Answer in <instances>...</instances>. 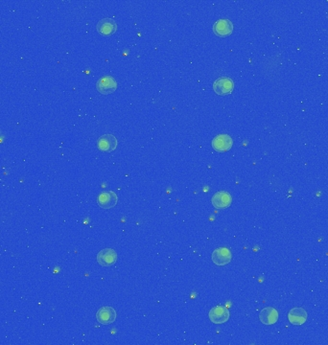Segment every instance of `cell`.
Segmentation results:
<instances>
[{"mask_svg": "<svg viewBox=\"0 0 328 345\" xmlns=\"http://www.w3.org/2000/svg\"><path fill=\"white\" fill-rule=\"evenodd\" d=\"M278 312L273 307L264 308L259 314L260 321L265 325L275 324L278 320Z\"/></svg>", "mask_w": 328, "mask_h": 345, "instance_id": "14", "label": "cell"}, {"mask_svg": "<svg viewBox=\"0 0 328 345\" xmlns=\"http://www.w3.org/2000/svg\"><path fill=\"white\" fill-rule=\"evenodd\" d=\"M212 261L213 263L217 265H226L229 264L232 256H231V252L229 251L228 248L226 247H219L216 248L211 255Z\"/></svg>", "mask_w": 328, "mask_h": 345, "instance_id": "6", "label": "cell"}, {"mask_svg": "<svg viewBox=\"0 0 328 345\" xmlns=\"http://www.w3.org/2000/svg\"><path fill=\"white\" fill-rule=\"evenodd\" d=\"M233 139L228 134H218L212 140V147L216 152L225 153L231 149Z\"/></svg>", "mask_w": 328, "mask_h": 345, "instance_id": "5", "label": "cell"}, {"mask_svg": "<svg viewBox=\"0 0 328 345\" xmlns=\"http://www.w3.org/2000/svg\"><path fill=\"white\" fill-rule=\"evenodd\" d=\"M96 88L101 94L109 95L110 93H113L116 90L117 82L115 81V79L111 76H109V75L104 76L97 81Z\"/></svg>", "mask_w": 328, "mask_h": 345, "instance_id": "2", "label": "cell"}, {"mask_svg": "<svg viewBox=\"0 0 328 345\" xmlns=\"http://www.w3.org/2000/svg\"><path fill=\"white\" fill-rule=\"evenodd\" d=\"M97 31L100 35L108 37L113 35L117 30V24L112 19H102L97 23Z\"/></svg>", "mask_w": 328, "mask_h": 345, "instance_id": "10", "label": "cell"}, {"mask_svg": "<svg viewBox=\"0 0 328 345\" xmlns=\"http://www.w3.org/2000/svg\"><path fill=\"white\" fill-rule=\"evenodd\" d=\"M290 323L296 326L304 324L307 320V313L302 308H294L288 314Z\"/></svg>", "mask_w": 328, "mask_h": 345, "instance_id": "13", "label": "cell"}, {"mask_svg": "<svg viewBox=\"0 0 328 345\" xmlns=\"http://www.w3.org/2000/svg\"><path fill=\"white\" fill-rule=\"evenodd\" d=\"M234 88V82L227 77L218 78L213 83V89L218 95H227L232 92Z\"/></svg>", "mask_w": 328, "mask_h": 345, "instance_id": "4", "label": "cell"}, {"mask_svg": "<svg viewBox=\"0 0 328 345\" xmlns=\"http://www.w3.org/2000/svg\"><path fill=\"white\" fill-rule=\"evenodd\" d=\"M229 311L224 306L213 307L208 314V318L214 324H223L229 319Z\"/></svg>", "mask_w": 328, "mask_h": 345, "instance_id": "1", "label": "cell"}, {"mask_svg": "<svg viewBox=\"0 0 328 345\" xmlns=\"http://www.w3.org/2000/svg\"><path fill=\"white\" fill-rule=\"evenodd\" d=\"M213 32L218 37H227L233 32V24L229 20L222 19L216 21L213 25Z\"/></svg>", "mask_w": 328, "mask_h": 345, "instance_id": "8", "label": "cell"}, {"mask_svg": "<svg viewBox=\"0 0 328 345\" xmlns=\"http://www.w3.org/2000/svg\"><path fill=\"white\" fill-rule=\"evenodd\" d=\"M232 198L226 191H219L215 193L211 199V203L217 209H226L230 206Z\"/></svg>", "mask_w": 328, "mask_h": 345, "instance_id": "7", "label": "cell"}, {"mask_svg": "<svg viewBox=\"0 0 328 345\" xmlns=\"http://www.w3.org/2000/svg\"><path fill=\"white\" fill-rule=\"evenodd\" d=\"M96 319L100 324H111L116 319V312L112 307L104 306L96 313Z\"/></svg>", "mask_w": 328, "mask_h": 345, "instance_id": "3", "label": "cell"}, {"mask_svg": "<svg viewBox=\"0 0 328 345\" xmlns=\"http://www.w3.org/2000/svg\"><path fill=\"white\" fill-rule=\"evenodd\" d=\"M97 202L99 206L104 209H110L116 205L118 197L113 191H105L98 196Z\"/></svg>", "mask_w": 328, "mask_h": 345, "instance_id": "11", "label": "cell"}, {"mask_svg": "<svg viewBox=\"0 0 328 345\" xmlns=\"http://www.w3.org/2000/svg\"><path fill=\"white\" fill-rule=\"evenodd\" d=\"M117 261V253L111 248L102 249L97 254V262L102 266H110Z\"/></svg>", "mask_w": 328, "mask_h": 345, "instance_id": "9", "label": "cell"}, {"mask_svg": "<svg viewBox=\"0 0 328 345\" xmlns=\"http://www.w3.org/2000/svg\"><path fill=\"white\" fill-rule=\"evenodd\" d=\"M117 143L118 141L114 135L108 133V134H104L98 139L97 147L101 152L109 153L116 149Z\"/></svg>", "mask_w": 328, "mask_h": 345, "instance_id": "12", "label": "cell"}]
</instances>
